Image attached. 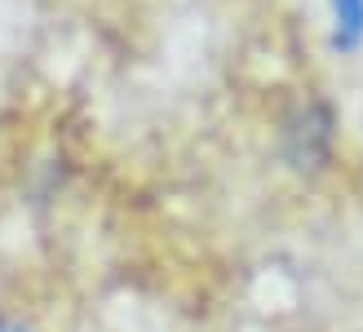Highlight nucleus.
Here are the masks:
<instances>
[{
    "mask_svg": "<svg viewBox=\"0 0 363 332\" xmlns=\"http://www.w3.org/2000/svg\"><path fill=\"white\" fill-rule=\"evenodd\" d=\"M333 146V111L323 102H306L293 111V120L284 124V155L297 169H319L328 160Z\"/></svg>",
    "mask_w": 363,
    "mask_h": 332,
    "instance_id": "nucleus-1",
    "label": "nucleus"
},
{
    "mask_svg": "<svg viewBox=\"0 0 363 332\" xmlns=\"http://www.w3.org/2000/svg\"><path fill=\"white\" fill-rule=\"evenodd\" d=\"M333 45L337 49H354L363 40V0H333Z\"/></svg>",
    "mask_w": 363,
    "mask_h": 332,
    "instance_id": "nucleus-2",
    "label": "nucleus"
},
{
    "mask_svg": "<svg viewBox=\"0 0 363 332\" xmlns=\"http://www.w3.org/2000/svg\"><path fill=\"white\" fill-rule=\"evenodd\" d=\"M0 332H31L23 319H0Z\"/></svg>",
    "mask_w": 363,
    "mask_h": 332,
    "instance_id": "nucleus-3",
    "label": "nucleus"
}]
</instances>
